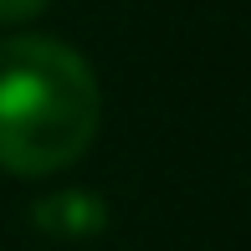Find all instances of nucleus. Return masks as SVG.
Listing matches in <instances>:
<instances>
[{"label": "nucleus", "instance_id": "f257e3e1", "mask_svg": "<svg viewBox=\"0 0 251 251\" xmlns=\"http://www.w3.org/2000/svg\"><path fill=\"white\" fill-rule=\"evenodd\" d=\"M102 98L82 51L56 36L0 41V164L10 175H51L98 139Z\"/></svg>", "mask_w": 251, "mask_h": 251}, {"label": "nucleus", "instance_id": "f03ea898", "mask_svg": "<svg viewBox=\"0 0 251 251\" xmlns=\"http://www.w3.org/2000/svg\"><path fill=\"white\" fill-rule=\"evenodd\" d=\"M41 226H47V231L87 236V231L102 226V200L98 195H82V190H67V195H56L51 205H41Z\"/></svg>", "mask_w": 251, "mask_h": 251}, {"label": "nucleus", "instance_id": "7ed1b4c3", "mask_svg": "<svg viewBox=\"0 0 251 251\" xmlns=\"http://www.w3.org/2000/svg\"><path fill=\"white\" fill-rule=\"evenodd\" d=\"M47 10V0H0V21H31Z\"/></svg>", "mask_w": 251, "mask_h": 251}]
</instances>
